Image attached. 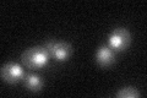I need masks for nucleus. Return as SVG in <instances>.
<instances>
[{
    "label": "nucleus",
    "mask_w": 147,
    "mask_h": 98,
    "mask_svg": "<svg viewBox=\"0 0 147 98\" xmlns=\"http://www.w3.org/2000/svg\"><path fill=\"white\" fill-rule=\"evenodd\" d=\"M50 54L45 47H33L21 54V62L28 69H42L49 63Z\"/></svg>",
    "instance_id": "1"
},
{
    "label": "nucleus",
    "mask_w": 147,
    "mask_h": 98,
    "mask_svg": "<svg viewBox=\"0 0 147 98\" xmlns=\"http://www.w3.org/2000/svg\"><path fill=\"white\" fill-rule=\"evenodd\" d=\"M115 55H114V52L112 50L110 47L107 45H102L96 50V62H97L100 66H109L114 63V59Z\"/></svg>",
    "instance_id": "5"
},
{
    "label": "nucleus",
    "mask_w": 147,
    "mask_h": 98,
    "mask_svg": "<svg viewBox=\"0 0 147 98\" xmlns=\"http://www.w3.org/2000/svg\"><path fill=\"white\" fill-rule=\"evenodd\" d=\"M0 75H1V78L4 81H6L9 83H15L25 77V71L18 64L7 63L1 66Z\"/></svg>",
    "instance_id": "4"
},
{
    "label": "nucleus",
    "mask_w": 147,
    "mask_h": 98,
    "mask_svg": "<svg viewBox=\"0 0 147 98\" xmlns=\"http://www.w3.org/2000/svg\"><path fill=\"white\" fill-rule=\"evenodd\" d=\"M45 49L58 62H65V60H67V58L70 57L72 52V48L70 44L65 43V42H57V41L47 42L45 43Z\"/></svg>",
    "instance_id": "3"
},
{
    "label": "nucleus",
    "mask_w": 147,
    "mask_h": 98,
    "mask_svg": "<svg viewBox=\"0 0 147 98\" xmlns=\"http://www.w3.org/2000/svg\"><path fill=\"white\" fill-rule=\"evenodd\" d=\"M115 96L119 97V98H136V97L140 96V92L137 91L135 87L129 86V87H123V88H120V90L117 92Z\"/></svg>",
    "instance_id": "7"
},
{
    "label": "nucleus",
    "mask_w": 147,
    "mask_h": 98,
    "mask_svg": "<svg viewBox=\"0 0 147 98\" xmlns=\"http://www.w3.org/2000/svg\"><path fill=\"white\" fill-rule=\"evenodd\" d=\"M24 83L27 90L32 92L40 91L43 87V80L37 74H27L24 77Z\"/></svg>",
    "instance_id": "6"
},
{
    "label": "nucleus",
    "mask_w": 147,
    "mask_h": 98,
    "mask_svg": "<svg viewBox=\"0 0 147 98\" xmlns=\"http://www.w3.org/2000/svg\"><path fill=\"white\" fill-rule=\"evenodd\" d=\"M109 47L115 50H125L131 43V34L126 28L119 27L109 34Z\"/></svg>",
    "instance_id": "2"
}]
</instances>
